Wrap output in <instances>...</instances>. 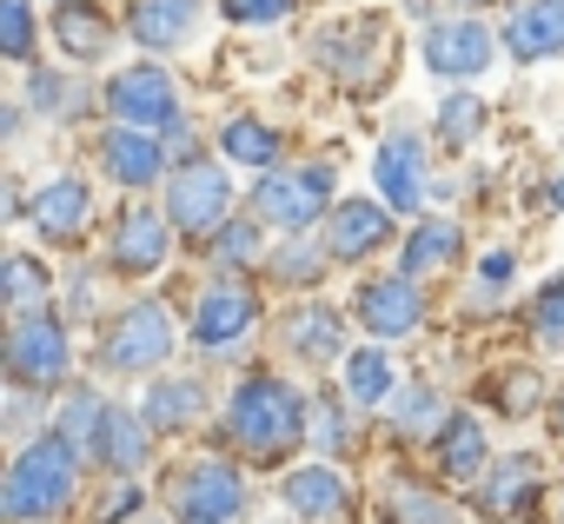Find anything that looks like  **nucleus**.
Instances as JSON below:
<instances>
[{
	"label": "nucleus",
	"mask_w": 564,
	"mask_h": 524,
	"mask_svg": "<svg viewBox=\"0 0 564 524\" xmlns=\"http://www.w3.org/2000/svg\"><path fill=\"white\" fill-rule=\"evenodd\" d=\"M458 252H465V232L452 226V219H419L412 226V239H405V280H419V273H445V266H458Z\"/></svg>",
	"instance_id": "obj_20"
},
{
	"label": "nucleus",
	"mask_w": 564,
	"mask_h": 524,
	"mask_svg": "<svg viewBox=\"0 0 564 524\" xmlns=\"http://www.w3.org/2000/svg\"><path fill=\"white\" fill-rule=\"evenodd\" d=\"M293 352L300 359H339L346 352V332H339V313H326V306H306V313H293Z\"/></svg>",
	"instance_id": "obj_27"
},
{
	"label": "nucleus",
	"mask_w": 564,
	"mask_h": 524,
	"mask_svg": "<svg viewBox=\"0 0 564 524\" xmlns=\"http://www.w3.org/2000/svg\"><path fill=\"white\" fill-rule=\"evenodd\" d=\"M392 418H399V432H405V438H438V432L452 425V418H445V399H438L432 385H412V392L399 399V412H392Z\"/></svg>",
	"instance_id": "obj_30"
},
{
	"label": "nucleus",
	"mask_w": 564,
	"mask_h": 524,
	"mask_svg": "<svg viewBox=\"0 0 564 524\" xmlns=\"http://www.w3.org/2000/svg\"><path fill=\"white\" fill-rule=\"evenodd\" d=\"M531 498H538V465L518 451V458H505V465L485 478V491H478V511L505 517V511H518V504H531Z\"/></svg>",
	"instance_id": "obj_25"
},
{
	"label": "nucleus",
	"mask_w": 564,
	"mask_h": 524,
	"mask_svg": "<svg viewBox=\"0 0 564 524\" xmlns=\"http://www.w3.org/2000/svg\"><path fill=\"white\" fill-rule=\"evenodd\" d=\"M505 54L511 61H557L564 54V0H524L505 21Z\"/></svg>",
	"instance_id": "obj_14"
},
{
	"label": "nucleus",
	"mask_w": 564,
	"mask_h": 524,
	"mask_svg": "<svg viewBox=\"0 0 564 524\" xmlns=\"http://www.w3.org/2000/svg\"><path fill=\"white\" fill-rule=\"evenodd\" d=\"M239 504H246V491H239V471H232V465H219V458L193 465V471L173 484V511H180L186 524H226Z\"/></svg>",
	"instance_id": "obj_9"
},
{
	"label": "nucleus",
	"mask_w": 564,
	"mask_h": 524,
	"mask_svg": "<svg viewBox=\"0 0 564 524\" xmlns=\"http://www.w3.org/2000/svg\"><path fill=\"white\" fill-rule=\"evenodd\" d=\"M219 153H226V166H272L279 160V133L265 127V120H252V113H232L226 127H219Z\"/></svg>",
	"instance_id": "obj_22"
},
{
	"label": "nucleus",
	"mask_w": 564,
	"mask_h": 524,
	"mask_svg": "<svg viewBox=\"0 0 564 524\" xmlns=\"http://www.w3.org/2000/svg\"><path fill=\"white\" fill-rule=\"evenodd\" d=\"M140 511V484H120L107 504H100V524H120V517H133Z\"/></svg>",
	"instance_id": "obj_41"
},
{
	"label": "nucleus",
	"mask_w": 564,
	"mask_h": 524,
	"mask_svg": "<svg viewBox=\"0 0 564 524\" xmlns=\"http://www.w3.org/2000/svg\"><path fill=\"white\" fill-rule=\"evenodd\" d=\"M524 405H538V379L524 385V372H518V379L505 385V412H524Z\"/></svg>",
	"instance_id": "obj_42"
},
{
	"label": "nucleus",
	"mask_w": 564,
	"mask_h": 524,
	"mask_svg": "<svg viewBox=\"0 0 564 524\" xmlns=\"http://www.w3.org/2000/svg\"><path fill=\"white\" fill-rule=\"evenodd\" d=\"M107 107L120 127H147V133H173L180 127V87L160 61H133L107 80Z\"/></svg>",
	"instance_id": "obj_5"
},
{
	"label": "nucleus",
	"mask_w": 564,
	"mask_h": 524,
	"mask_svg": "<svg viewBox=\"0 0 564 524\" xmlns=\"http://www.w3.org/2000/svg\"><path fill=\"white\" fill-rule=\"evenodd\" d=\"M372 179H379V193H386L392 212H419L425 206V146L412 133H392L372 153Z\"/></svg>",
	"instance_id": "obj_12"
},
{
	"label": "nucleus",
	"mask_w": 564,
	"mask_h": 524,
	"mask_svg": "<svg viewBox=\"0 0 564 524\" xmlns=\"http://www.w3.org/2000/svg\"><path fill=\"white\" fill-rule=\"evenodd\" d=\"M219 14L232 28H272V21L293 14V0H219Z\"/></svg>",
	"instance_id": "obj_35"
},
{
	"label": "nucleus",
	"mask_w": 564,
	"mask_h": 524,
	"mask_svg": "<svg viewBox=\"0 0 564 524\" xmlns=\"http://www.w3.org/2000/svg\"><path fill=\"white\" fill-rule=\"evenodd\" d=\"M438 458H445L452 478H478V465H485V432H478L471 418H452V425L438 432Z\"/></svg>",
	"instance_id": "obj_28"
},
{
	"label": "nucleus",
	"mask_w": 564,
	"mask_h": 524,
	"mask_svg": "<svg viewBox=\"0 0 564 524\" xmlns=\"http://www.w3.org/2000/svg\"><path fill=\"white\" fill-rule=\"evenodd\" d=\"M199 14H206L199 0H140L133 21H127V34H133L147 54H173V47H186V41H193Z\"/></svg>",
	"instance_id": "obj_15"
},
{
	"label": "nucleus",
	"mask_w": 564,
	"mask_h": 524,
	"mask_svg": "<svg viewBox=\"0 0 564 524\" xmlns=\"http://www.w3.org/2000/svg\"><path fill=\"white\" fill-rule=\"evenodd\" d=\"M478 133H485V100H478V94H445V107H438V140L465 153Z\"/></svg>",
	"instance_id": "obj_29"
},
{
	"label": "nucleus",
	"mask_w": 564,
	"mask_h": 524,
	"mask_svg": "<svg viewBox=\"0 0 564 524\" xmlns=\"http://www.w3.org/2000/svg\"><path fill=\"white\" fill-rule=\"evenodd\" d=\"M74 484H80V458H74V438L54 432V438H34L14 471H8V491H0V511L8 517H54L74 504Z\"/></svg>",
	"instance_id": "obj_2"
},
{
	"label": "nucleus",
	"mask_w": 564,
	"mask_h": 524,
	"mask_svg": "<svg viewBox=\"0 0 564 524\" xmlns=\"http://www.w3.org/2000/svg\"><path fill=\"white\" fill-rule=\"evenodd\" d=\"M54 41H61L67 61H107L113 28H107L94 8H54Z\"/></svg>",
	"instance_id": "obj_21"
},
{
	"label": "nucleus",
	"mask_w": 564,
	"mask_h": 524,
	"mask_svg": "<svg viewBox=\"0 0 564 524\" xmlns=\"http://www.w3.org/2000/svg\"><path fill=\"white\" fill-rule=\"evenodd\" d=\"M319 266H326V259L306 245V239H293V245H279V259H272V273L279 280H286V286H313L319 280Z\"/></svg>",
	"instance_id": "obj_34"
},
{
	"label": "nucleus",
	"mask_w": 564,
	"mask_h": 524,
	"mask_svg": "<svg viewBox=\"0 0 564 524\" xmlns=\"http://www.w3.org/2000/svg\"><path fill=\"white\" fill-rule=\"evenodd\" d=\"M0 54L34 61V8L28 0H0Z\"/></svg>",
	"instance_id": "obj_31"
},
{
	"label": "nucleus",
	"mask_w": 564,
	"mask_h": 524,
	"mask_svg": "<svg viewBox=\"0 0 564 524\" xmlns=\"http://www.w3.org/2000/svg\"><path fill=\"white\" fill-rule=\"evenodd\" d=\"M392 524H452V511H445V498H425V491H405V498L392 504Z\"/></svg>",
	"instance_id": "obj_39"
},
{
	"label": "nucleus",
	"mask_w": 564,
	"mask_h": 524,
	"mask_svg": "<svg viewBox=\"0 0 564 524\" xmlns=\"http://www.w3.org/2000/svg\"><path fill=\"white\" fill-rule=\"evenodd\" d=\"M94 451H100L107 471H140L147 451H153V425H147V412L107 405V412H100V432H94Z\"/></svg>",
	"instance_id": "obj_19"
},
{
	"label": "nucleus",
	"mask_w": 564,
	"mask_h": 524,
	"mask_svg": "<svg viewBox=\"0 0 564 524\" xmlns=\"http://www.w3.org/2000/svg\"><path fill=\"white\" fill-rule=\"evenodd\" d=\"M8 372L28 392H54L67 379V326L61 313H21L8 332Z\"/></svg>",
	"instance_id": "obj_6"
},
{
	"label": "nucleus",
	"mask_w": 564,
	"mask_h": 524,
	"mask_svg": "<svg viewBox=\"0 0 564 524\" xmlns=\"http://www.w3.org/2000/svg\"><path fill=\"white\" fill-rule=\"evenodd\" d=\"M326 199H333V166H279V173H259V193H252V206H259V219L265 226H279V232H306L319 212H326Z\"/></svg>",
	"instance_id": "obj_4"
},
{
	"label": "nucleus",
	"mask_w": 564,
	"mask_h": 524,
	"mask_svg": "<svg viewBox=\"0 0 564 524\" xmlns=\"http://www.w3.org/2000/svg\"><path fill=\"white\" fill-rule=\"evenodd\" d=\"M41 299H47V273L34 266V259H8V306H14V319L34 313Z\"/></svg>",
	"instance_id": "obj_33"
},
{
	"label": "nucleus",
	"mask_w": 564,
	"mask_h": 524,
	"mask_svg": "<svg viewBox=\"0 0 564 524\" xmlns=\"http://www.w3.org/2000/svg\"><path fill=\"white\" fill-rule=\"evenodd\" d=\"M226 432L246 458L259 465H279L300 438H306V405L293 385H279V379H246L226 405Z\"/></svg>",
	"instance_id": "obj_1"
},
{
	"label": "nucleus",
	"mask_w": 564,
	"mask_h": 524,
	"mask_svg": "<svg viewBox=\"0 0 564 524\" xmlns=\"http://www.w3.org/2000/svg\"><path fill=\"white\" fill-rule=\"evenodd\" d=\"M166 252H173V226H166L153 206L120 212V226H113V239H107V259H113V273H120V280H147V273H160V266H166Z\"/></svg>",
	"instance_id": "obj_8"
},
{
	"label": "nucleus",
	"mask_w": 564,
	"mask_h": 524,
	"mask_svg": "<svg viewBox=\"0 0 564 524\" xmlns=\"http://www.w3.org/2000/svg\"><path fill=\"white\" fill-rule=\"evenodd\" d=\"M87 219H94V193H87V179H54V186H41V199H34V226H41V239L74 245V239L87 232Z\"/></svg>",
	"instance_id": "obj_17"
},
{
	"label": "nucleus",
	"mask_w": 564,
	"mask_h": 524,
	"mask_svg": "<svg viewBox=\"0 0 564 524\" xmlns=\"http://www.w3.org/2000/svg\"><path fill=\"white\" fill-rule=\"evenodd\" d=\"M100 160H107V173H113L120 186H153L160 166H166V146H160V133H147V127H113V133L100 140Z\"/></svg>",
	"instance_id": "obj_16"
},
{
	"label": "nucleus",
	"mask_w": 564,
	"mask_h": 524,
	"mask_svg": "<svg viewBox=\"0 0 564 524\" xmlns=\"http://www.w3.org/2000/svg\"><path fill=\"white\" fill-rule=\"evenodd\" d=\"M478 273H485V286L498 293V286L511 280V252H491V259H485V266H478Z\"/></svg>",
	"instance_id": "obj_43"
},
{
	"label": "nucleus",
	"mask_w": 564,
	"mask_h": 524,
	"mask_svg": "<svg viewBox=\"0 0 564 524\" xmlns=\"http://www.w3.org/2000/svg\"><path fill=\"white\" fill-rule=\"evenodd\" d=\"M259 232H265V219H232V226L213 239V252L226 259V266H239V259H252V252H259Z\"/></svg>",
	"instance_id": "obj_36"
},
{
	"label": "nucleus",
	"mask_w": 564,
	"mask_h": 524,
	"mask_svg": "<svg viewBox=\"0 0 564 524\" xmlns=\"http://www.w3.org/2000/svg\"><path fill=\"white\" fill-rule=\"evenodd\" d=\"M491 54H498V41H491V28H485V21H445V28H432V34H425V67H432V74H445V80L485 74V67H491Z\"/></svg>",
	"instance_id": "obj_10"
},
{
	"label": "nucleus",
	"mask_w": 564,
	"mask_h": 524,
	"mask_svg": "<svg viewBox=\"0 0 564 524\" xmlns=\"http://www.w3.org/2000/svg\"><path fill=\"white\" fill-rule=\"evenodd\" d=\"M557 432H564V399H557Z\"/></svg>",
	"instance_id": "obj_46"
},
{
	"label": "nucleus",
	"mask_w": 564,
	"mask_h": 524,
	"mask_svg": "<svg viewBox=\"0 0 564 524\" xmlns=\"http://www.w3.org/2000/svg\"><path fill=\"white\" fill-rule=\"evenodd\" d=\"M166 219L186 239H219L232 226V173L213 166V160H186L166 179Z\"/></svg>",
	"instance_id": "obj_3"
},
{
	"label": "nucleus",
	"mask_w": 564,
	"mask_h": 524,
	"mask_svg": "<svg viewBox=\"0 0 564 524\" xmlns=\"http://www.w3.org/2000/svg\"><path fill=\"white\" fill-rule=\"evenodd\" d=\"M392 239V219H386V206H372V199H346L333 219H326V252L333 259H366V252H379Z\"/></svg>",
	"instance_id": "obj_18"
},
{
	"label": "nucleus",
	"mask_w": 564,
	"mask_h": 524,
	"mask_svg": "<svg viewBox=\"0 0 564 524\" xmlns=\"http://www.w3.org/2000/svg\"><path fill=\"white\" fill-rule=\"evenodd\" d=\"M313 438H319L326 451L346 445V418H339V405H319V412H313Z\"/></svg>",
	"instance_id": "obj_40"
},
{
	"label": "nucleus",
	"mask_w": 564,
	"mask_h": 524,
	"mask_svg": "<svg viewBox=\"0 0 564 524\" xmlns=\"http://www.w3.org/2000/svg\"><path fill=\"white\" fill-rule=\"evenodd\" d=\"M100 412H107V405H100V392H74L54 432H67V438H94V432H100Z\"/></svg>",
	"instance_id": "obj_37"
},
{
	"label": "nucleus",
	"mask_w": 564,
	"mask_h": 524,
	"mask_svg": "<svg viewBox=\"0 0 564 524\" xmlns=\"http://www.w3.org/2000/svg\"><path fill=\"white\" fill-rule=\"evenodd\" d=\"M173 352V319L166 306H127L107 339H100V359L107 372H160V359Z\"/></svg>",
	"instance_id": "obj_7"
},
{
	"label": "nucleus",
	"mask_w": 564,
	"mask_h": 524,
	"mask_svg": "<svg viewBox=\"0 0 564 524\" xmlns=\"http://www.w3.org/2000/svg\"><path fill=\"white\" fill-rule=\"evenodd\" d=\"M140 412H147L153 432H186V425L199 418V385H193V379H153Z\"/></svg>",
	"instance_id": "obj_24"
},
{
	"label": "nucleus",
	"mask_w": 564,
	"mask_h": 524,
	"mask_svg": "<svg viewBox=\"0 0 564 524\" xmlns=\"http://www.w3.org/2000/svg\"><path fill=\"white\" fill-rule=\"evenodd\" d=\"M346 399H352V405H366V412L392 399V359L379 352V339H372V346H359V352L346 359Z\"/></svg>",
	"instance_id": "obj_26"
},
{
	"label": "nucleus",
	"mask_w": 564,
	"mask_h": 524,
	"mask_svg": "<svg viewBox=\"0 0 564 524\" xmlns=\"http://www.w3.org/2000/svg\"><path fill=\"white\" fill-rule=\"evenodd\" d=\"M28 100H34L47 120H74V107H80V87H74L67 74H34V80H28Z\"/></svg>",
	"instance_id": "obj_32"
},
{
	"label": "nucleus",
	"mask_w": 564,
	"mask_h": 524,
	"mask_svg": "<svg viewBox=\"0 0 564 524\" xmlns=\"http://www.w3.org/2000/svg\"><path fill=\"white\" fill-rule=\"evenodd\" d=\"M286 504L300 511V517H339V504H346V484H339V471L333 465H306V471H293L286 478Z\"/></svg>",
	"instance_id": "obj_23"
},
{
	"label": "nucleus",
	"mask_w": 564,
	"mask_h": 524,
	"mask_svg": "<svg viewBox=\"0 0 564 524\" xmlns=\"http://www.w3.org/2000/svg\"><path fill=\"white\" fill-rule=\"evenodd\" d=\"M252 326H259V299H252L246 286H213V293L199 299L193 339H199L206 352H226V346H239Z\"/></svg>",
	"instance_id": "obj_13"
},
{
	"label": "nucleus",
	"mask_w": 564,
	"mask_h": 524,
	"mask_svg": "<svg viewBox=\"0 0 564 524\" xmlns=\"http://www.w3.org/2000/svg\"><path fill=\"white\" fill-rule=\"evenodd\" d=\"M54 8H94V0H54Z\"/></svg>",
	"instance_id": "obj_45"
},
{
	"label": "nucleus",
	"mask_w": 564,
	"mask_h": 524,
	"mask_svg": "<svg viewBox=\"0 0 564 524\" xmlns=\"http://www.w3.org/2000/svg\"><path fill=\"white\" fill-rule=\"evenodd\" d=\"M359 319H366V332L372 339H405V332H419V319H425V299H419V280H366L359 286Z\"/></svg>",
	"instance_id": "obj_11"
},
{
	"label": "nucleus",
	"mask_w": 564,
	"mask_h": 524,
	"mask_svg": "<svg viewBox=\"0 0 564 524\" xmlns=\"http://www.w3.org/2000/svg\"><path fill=\"white\" fill-rule=\"evenodd\" d=\"M531 319H538V332H544V339H564V273L538 286V299H531Z\"/></svg>",
	"instance_id": "obj_38"
},
{
	"label": "nucleus",
	"mask_w": 564,
	"mask_h": 524,
	"mask_svg": "<svg viewBox=\"0 0 564 524\" xmlns=\"http://www.w3.org/2000/svg\"><path fill=\"white\" fill-rule=\"evenodd\" d=\"M551 206H557V212H564V179H557V186H551Z\"/></svg>",
	"instance_id": "obj_44"
}]
</instances>
